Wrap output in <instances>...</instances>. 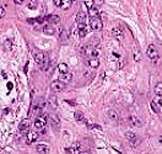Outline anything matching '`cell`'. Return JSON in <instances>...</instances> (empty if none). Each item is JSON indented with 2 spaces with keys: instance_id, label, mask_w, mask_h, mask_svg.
I'll list each match as a JSON object with an SVG mask.
<instances>
[{
  "instance_id": "cell-1",
  "label": "cell",
  "mask_w": 162,
  "mask_h": 154,
  "mask_svg": "<svg viewBox=\"0 0 162 154\" xmlns=\"http://www.w3.org/2000/svg\"><path fill=\"white\" fill-rule=\"evenodd\" d=\"M46 124H47V116H46L44 114H42L41 116L37 117V120L34 121V124H33V126H34V128H36L37 131H39V132H42V133H43Z\"/></svg>"
},
{
  "instance_id": "cell-2",
  "label": "cell",
  "mask_w": 162,
  "mask_h": 154,
  "mask_svg": "<svg viewBox=\"0 0 162 154\" xmlns=\"http://www.w3.org/2000/svg\"><path fill=\"white\" fill-rule=\"evenodd\" d=\"M80 52L82 54H85V55H90L91 58H97V55H98V51H97V48L93 47V46H83L81 47V50Z\"/></svg>"
},
{
  "instance_id": "cell-3",
  "label": "cell",
  "mask_w": 162,
  "mask_h": 154,
  "mask_svg": "<svg viewBox=\"0 0 162 154\" xmlns=\"http://www.w3.org/2000/svg\"><path fill=\"white\" fill-rule=\"evenodd\" d=\"M90 27L91 30H95V31H100L102 30V21L100 17H90Z\"/></svg>"
},
{
  "instance_id": "cell-4",
  "label": "cell",
  "mask_w": 162,
  "mask_h": 154,
  "mask_svg": "<svg viewBox=\"0 0 162 154\" xmlns=\"http://www.w3.org/2000/svg\"><path fill=\"white\" fill-rule=\"evenodd\" d=\"M33 58H34V60H36L37 64L43 65V69H44L46 64L48 63V62H47V57H46L44 53H42V52H36V53H34V55H33Z\"/></svg>"
},
{
  "instance_id": "cell-5",
  "label": "cell",
  "mask_w": 162,
  "mask_h": 154,
  "mask_svg": "<svg viewBox=\"0 0 162 154\" xmlns=\"http://www.w3.org/2000/svg\"><path fill=\"white\" fill-rule=\"evenodd\" d=\"M51 89H52V91H54V93H60V91H63V90L65 89V84L63 83L61 80H54L51 84Z\"/></svg>"
},
{
  "instance_id": "cell-6",
  "label": "cell",
  "mask_w": 162,
  "mask_h": 154,
  "mask_svg": "<svg viewBox=\"0 0 162 154\" xmlns=\"http://www.w3.org/2000/svg\"><path fill=\"white\" fill-rule=\"evenodd\" d=\"M146 54H147V57H149L150 59H152V60H155L156 58H158V52H157L156 46H155V45H150L149 47H147Z\"/></svg>"
},
{
  "instance_id": "cell-7",
  "label": "cell",
  "mask_w": 162,
  "mask_h": 154,
  "mask_svg": "<svg viewBox=\"0 0 162 154\" xmlns=\"http://www.w3.org/2000/svg\"><path fill=\"white\" fill-rule=\"evenodd\" d=\"M48 105L52 109H54V110L58 107V97H57V95H54V94L49 95V97H48Z\"/></svg>"
},
{
  "instance_id": "cell-8",
  "label": "cell",
  "mask_w": 162,
  "mask_h": 154,
  "mask_svg": "<svg viewBox=\"0 0 162 154\" xmlns=\"http://www.w3.org/2000/svg\"><path fill=\"white\" fill-rule=\"evenodd\" d=\"M39 135L36 133V132H30V133H27V137H26V143L27 144H32L33 142H36L38 139Z\"/></svg>"
},
{
  "instance_id": "cell-9",
  "label": "cell",
  "mask_w": 162,
  "mask_h": 154,
  "mask_svg": "<svg viewBox=\"0 0 162 154\" xmlns=\"http://www.w3.org/2000/svg\"><path fill=\"white\" fill-rule=\"evenodd\" d=\"M86 21H87V15L83 11H79L76 14V22H77V25H79V24H86Z\"/></svg>"
},
{
  "instance_id": "cell-10",
  "label": "cell",
  "mask_w": 162,
  "mask_h": 154,
  "mask_svg": "<svg viewBox=\"0 0 162 154\" xmlns=\"http://www.w3.org/2000/svg\"><path fill=\"white\" fill-rule=\"evenodd\" d=\"M128 122L131 126H134V127H140V126H141V121H140L139 118L136 116H134V115H130L128 117Z\"/></svg>"
},
{
  "instance_id": "cell-11",
  "label": "cell",
  "mask_w": 162,
  "mask_h": 154,
  "mask_svg": "<svg viewBox=\"0 0 162 154\" xmlns=\"http://www.w3.org/2000/svg\"><path fill=\"white\" fill-rule=\"evenodd\" d=\"M44 20H47L51 25H57L60 22V17L58 15H48L44 17Z\"/></svg>"
},
{
  "instance_id": "cell-12",
  "label": "cell",
  "mask_w": 162,
  "mask_h": 154,
  "mask_svg": "<svg viewBox=\"0 0 162 154\" xmlns=\"http://www.w3.org/2000/svg\"><path fill=\"white\" fill-rule=\"evenodd\" d=\"M30 124H31V122H30V120H22L21 121V123H20V126H19V130L21 131V132H27L30 130Z\"/></svg>"
},
{
  "instance_id": "cell-13",
  "label": "cell",
  "mask_w": 162,
  "mask_h": 154,
  "mask_svg": "<svg viewBox=\"0 0 162 154\" xmlns=\"http://www.w3.org/2000/svg\"><path fill=\"white\" fill-rule=\"evenodd\" d=\"M77 35H79V37H81V38L87 36V27L85 26V24H79V31H77Z\"/></svg>"
},
{
  "instance_id": "cell-14",
  "label": "cell",
  "mask_w": 162,
  "mask_h": 154,
  "mask_svg": "<svg viewBox=\"0 0 162 154\" xmlns=\"http://www.w3.org/2000/svg\"><path fill=\"white\" fill-rule=\"evenodd\" d=\"M107 116H108V118L112 121V122H117L118 120H119V116H118V112L116 110H109L108 111V114H107Z\"/></svg>"
},
{
  "instance_id": "cell-15",
  "label": "cell",
  "mask_w": 162,
  "mask_h": 154,
  "mask_svg": "<svg viewBox=\"0 0 162 154\" xmlns=\"http://www.w3.org/2000/svg\"><path fill=\"white\" fill-rule=\"evenodd\" d=\"M42 114H43V107L39 106V105H36V106L33 107V110H32V115L36 116V117H38V116H41Z\"/></svg>"
},
{
  "instance_id": "cell-16",
  "label": "cell",
  "mask_w": 162,
  "mask_h": 154,
  "mask_svg": "<svg viewBox=\"0 0 162 154\" xmlns=\"http://www.w3.org/2000/svg\"><path fill=\"white\" fill-rule=\"evenodd\" d=\"M36 150L39 152V153H48L49 152V147L47 144H44V143L43 144H37Z\"/></svg>"
},
{
  "instance_id": "cell-17",
  "label": "cell",
  "mask_w": 162,
  "mask_h": 154,
  "mask_svg": "<svg viewBox=\"0 0 162 154\" xmlns=\"http://www.w3.org/2000/svg\"><path fill=\"white\" fill-rule=\"evenodd\" d=\"M71 4H73V0H61L60 8L63 10H68L69 8H71Z\"/></svg>"
},
{
  "instance_id": "cell-18",
  "label": "cell",
  "mask_w": 162,
  "mask_h": 154,
  "mask_svg": "<svg viewBox=\"0 0 162 154\" xmlns=\"http://www.w3.org/2000/svg\"><path fill=\"white\" fill-rule=\"evenodd\" d=\"M75 120L77 122H86L85 116H83V114L81 112V111H76L75 112Z\"/></svg>"
},
{
  "instance_id": "cell-19",
  "label": "cell",
  "mask_w": 162,
  "mask_h": 154,
  "mask_svg": "<svg viewBox=\"0 0 162 154\" xmlns=\"http://www.w3.org/2000/svg\"><path fill=\"white\" fill-rule=\"evenodd\" d=\"M98 15H100V12H98V9H96L95 6L88 9V16L90 17H98Z\"/></svg>"
},
{
  "instance_id": "cell-20",
  "label": "cell",
  "mask_w": 162,
  "mask_h": 154,
  "mask_svg": "<svg viewBox=\"0 0 162 154\" xmlns=\"http://www.w3.org/2000/svg\"><path fill=\"white\" fill-rule=\"evenodd\" d=\"M60 79H61V81L68 83V81H70V80L73 79V75L70 74L69 72H66V73H63V74H61V76H60Z\"/></svg>"
},
{
  "instance_id": "cell-21",
  "label": "cell",
  "mask_w": 162,
  "mask_h": 154,
  "mask_svg": "<svg viewBox=\"0 0 162 154\" xmlns=\"http://www.w3.org/2000/svg\"><path fill=\"white\" fill-rule=\"evenodd\" d=\"M43 32L46 33V35H49V36H52V35H54L55 33V29L53 26H44V29H43Z\"/></svg>"
},
{
  "instance_id": "cell-22",
  "label": "cell",
  "mask_w": 162,
  "mask_h": 154,
  "mask_svg": "<svg viewBox=\"0 0 162 154\" xmlns=\"http://www.w3.org/2000/svg\"><path fill=\"white\" fill-rule=\"evenodd\" d=\"M27 6H29V9H31V10H36L38 8V1L37 0H29Z\"/></svg>"
},
{
  "instance_id": "cell-23",
  "label": "cell",
  "mask_w": 162,
  "mask_h": 154,
  "mask_svg": "<svg viewBox=\"0 0 162 154\" xmlns=\"http://www.w3.org/2000/svg\"><path fill=\"white\" fill-rule=\"evenodd\" d=\"M88 65L91 68H97L98 65H100V60H98L97 58H91V59H88Z\"/></svg>"
},
{
  "instance_id": "cell-24",
  "label": "cell",
  "mask_w": 162,
  "mask_h": 154,
  "mask_svg": "<svg viewBox=\"0 0 162 154\" xmlns=\"http://www.w3.org/2000/svg\"><path fill=\"white\" fill-rule=\"evenodd\" d=\"M59 40H60L61 42H65L66 40H69V32H68L66 30H63V31L60 32V36H59Z\"/></svg>"
},
{
  "instance_id": "cell-25",
  "label": "cell",
  "mask_w": 162,
  "mask_h": 154,
  "mask_svg": "<svg viewBox=\"0 0 162 154\" xmlns=\"http://www.w3.org/2000/svg\"><path fill=\"white\" fill-rule=\"evenodd\" d=\"M4 50H5L6 52H10V51L12 50V41L6 40V41L4 42Z\"/></svg>"
},
{
  "instance_id": "cell-26",
  "label": "cell",
  "mask_w": 162,
  "mask_h": 154,
  "mask_svg": "<svg viewBox=\"0 0 162 154\" xmlns=\"http://www.w3.org/2000/svg\"><path fill=\"white\" fill-rule=\"evenodd\" d=\"M151 107H152V110H153L156 114H160V112H161V104H157V102L152 101V102H151Z\"/></svg>"
},
{
  "instance_id": "cell-27",
  "label": "cell",
  "mask_w": 162,
  "mask_h": 154,
  "mask_svg": "<svg viewBox=\"0 0 162 154\" xmlns=\"http://www.w3.org/2000/svg\"><path fill=\"white\" fill-rule=\"evenodd\" d=\"M112 32H113V36H116V37H123V31L121 27H114Z\"/></svg>"
},
{
  "instance_id": "cell-28",
  "label": "cell",
  "mask_w": 162,
  "mask_h": 154,
  "mask_svg": "<svg viewBox=\"0 0 162 154\" xmlns=\"http://www.w3.org/2000/svg\"><path fill=\"white\" fill-rule=\"evenodd\" d=\"M58 69H59V72L63 74V73H66L69 72V67L65 64V63H60V64L58 65Z\"/></svg>"
},
{
  "instance_id": "cell-29",
  "label": "cell",
  "mask_w": 162,
  "mask_h": 154,
  "mask_svg": "<svg viewBox=\"0 0 162 154\" xmlns=\"http://www.w3.org/2000/svg\"><path fill=\"white\" fill-rule=\"evenodd\" d=\"M162 83L161 81H158L157 84H156V86H155V93H156V95L157 96H161V94H162Z\"/></svg>"
},
{
  "instance_id": "cell-30",
  "label": "cell",
  "mask_w": 162,
  "mask_h": 154,
  "mask_svg": "<svg viewBox=\"0 0 162 154\" xmlns=\"http://www.w3.org/2000/svg\"><path fill=\"white\" fill-rule=\"evenodd\" d=\"M65 152L66 153H80L81 149L80 148H73V147H70V148H65Z\"/></svg>"
},
{
  "instance_id": "cell-31",
  "label": "cell",
  "mask_w": 162,
  "mask_h": 154,
  "mask_svg": "<svg viewBox=\"0 0 162 154\" xmlns=\"http://www.w3.org/2000/svg\"><path fill=\"white\" fill-rule=\"evenodd\" d=\"M125 137H126V138H128V139H130V141H131V139H134V138H136V135H135V133H134V132H126V133H125Z\"/></svg>"
},
{
  "instance_id": "cell-32",
  "label": "cell",
  "mask_w": 162,
  "mask_h": 154,
  "mask_svg": "<svg viewBox=\"0 0 162 154\" xmlns=\"http://www.w3.org/2000/svg\"><path fill=\"white\" fill-rule=\"evenodd\" d=\"M93 4H95V0H85V6H86L87 9L92 8Z\"/></svg>"
},
{
  "instance_id": "cell-33",
  "label": "cell",
  "mask_w": 162,
  "mask_h": 154,
  "mask_svg": "<svg viewBox=\"0 0 162 154\" xmlns=\"http://www.w3.org/2000/svg\"><path fill=\"white\" fill-rule=\"evenodd\" d=\"M87 128H90V130L95 128V130H98V131H102L101 126H97V124H87Z\"/></svg>"
},
{
  "instance_id": "cell-34",
  "label": "cell",
  "mask_w": 162,
  "mask_h": 154,
  "mask_svg": "<svg viewBox=\"0 0 162 154\" xmlns=\"http://www.w3.org/2000/svg\"><path fill=\"white\" fill-rule=\"evenodd\" d=\"M5 15V10L1 8V6H0V17H3Z\"/></svg>"
},
{
  "instance_id": "cell-35",
  "label": "cell",
  "mask_w": 162,
  "mask_h": 154,
  "mask_svg": "<svg viewBox=\"0 0 162 154\" xmlns=\"http://www.w3.org/2000/svg\"><path fill=\"white\" fill-rule=\"evenodd\" d=\"M43 21H44V17H38L34 20V22H43Z\"/></svg>"
},
{
  "instance_id": "cell-36",
  "label": "cell",
  "mask_w": 162,
  "mask_h": 154,
  "mask_svg": "<svg viewBox=\"0 0 162 154\" xmlns=\"http://www.w3.org/2000/svg\"><path fill=\"white\" fill-rule=\"evenodd\" d=\"M54 4H55V6H60L61 0H54Z\"/></svg>"
},
{
  "instance_id": "cell-37",
  "label": "cell",
  "mask_w": 162,
  "mask_h": 154,
  "mask_svg": "<svg viewBox=\"0 0 162 154\" xmlns=\"http://www.w3.org/2000/svg\"><path fill=\"white\" fill-rule=\"evenodd\" d=\"M14 1H15V4H17V5H21L25 1V0H14Z\"/></svg>"
},
{
  "instance_id": "cell-38",
  "label": "cell",
  "mask_w": 162,
  "mask_h": 154,
  "mask_svg": "<svg viewBox=\"0 0 162 154\" xmlns=\"http://www.w3.org/2000/svg\"><path fill=\"white\" fill-rule=\"evenodd\" d=\"M66 102H68V104H70V105H71V106H75V101H69V100H66Z\"/></svg>"
},
{
  "instance_id": "cell-39",
  "label": "cell",
  "mask_w": 162,
  "mask_h": 154,
  "mask_svg": "<svg viewBox=\"0 0 162 154\" xmlns=\"http://www.w3.org/2000/svg\"><path fill=\"white\" fill-rule=\"evenodd\" d=\"M8 89H10V90L12 89V84H11V83H9V84H8Z\"/></svg>"
},
{
  "instance_id": "cell-40",
  "label": "cell",
  "mask_w": 162,
  "mask_h": 154,
  "mask_svg": "<svg viewBox=\"0 0 162 154\" xmlns=\"http://www.w3.org/2000/svg\"><path fill=\"white\" fill-rule=\"evenodd\" d=\"M3 78H5V79L8 78V75H6V73H5V72H3Z\"/></svg>"
}]
</instances>
